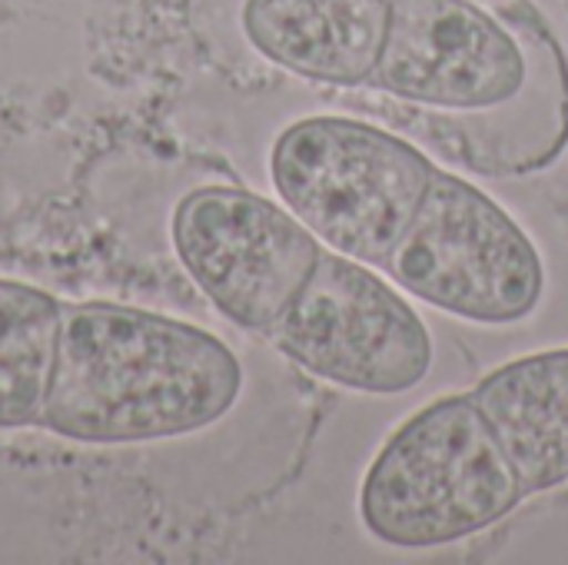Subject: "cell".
<instances>
[{
  "instance_id": "cell-1",
  "label": "cell",
  "mask_w": 568,
  "mask_h": 565,
  "mask_svg": "<svg viewBox=\"0 0 568 565\" xmlns=\"http://www.w3.org/2000/svg\"><path fill=\"white\" fill-rule=\"evenodd\" d=\"M369 87L446 127L479 170L536 173L566 143L559 50L476 0H393Z\"/></svg>"
},
{
  "instance_id": "cell-2",
  "label": "cell",
  "mask_w": 568,
  "mask_h": 565,
  "mask_svg": "<svg viewBox=\"0 0 568 565\" xmlns=\"http://www.w3.org/2000/svg\"><path fill=\"white\" fill-rule=\"evenodd\" d=\"M243 393L240 356L210 330L120 303H63L40 426L87 446L193 436Z\"/></svg>"
},
{
  "instance_id": "cell-3",
  "label": "cell",
  "mask_w": 568,
  "mask_h": 565,
  "mask_svg": "<svg viewBox=\"0 0 568 565\" xmlns=\"http://www.w3.org/2000/svg\"><path fill=\"white\" fill-rule=\"evenodd\" d=\"M523 500L473 393H453L419 406L379 446L359 483V523L379 546L426 553L493 529Z\"/></svg>"
},
{
  "instance_id": "cell-4",
  "label": "cell",
  "mask_w": 568,
  "mask_h": 565,
  "mask_svg": "<svg viewBox=\"0 0 568 565\" xmlns=\"http://www.w3.org/2000/svg\"><path fill=\"white\" fill-rule=\"evenodd\" d=\"M436 163L406 137L356 117L290 123L270 150L280 203L339 256L386 266L416 220Z\"/></svg>"
},
{
  "instance_id": "cell-5",
  "label": "cell",
  "mask_w": 568,
  "mask_h": 565,
  "mask_svg": "<svg viewBox=\"0 0 568 565\" xmlns=\"http://www.w3.org/2000/svg\"><path fill=\"white\" fill-rule=\"evenodd\" d=\"M383 273L409 300L469 326H516L536 316L549 286L529 230L469 176L439 167Z\"/></svg>"
},
{
  "instance_id": "cell-6",
  "label": "cell",
  "mask_w": 568,
  "mask_h": 565,
  "mask_svg": "<svg viewBox=\"0 0 568 565\" xmlns=\"http://www.w3.org/2000/svg\"><path fill=\"white\" fill-rule=\"evenodd\" d=\"M270 336L300 370L359 396H403L423 386L436 363L416 303L376 266L333 250H323Z\"/></svg>"
},
{
  "instance_id": "cell-7",
  "label": "cell",
  "mask_w": 568,
  "mask_h": 565,
  "mask_svg": "<svg viewBox=\"0 0 568 565\" xmlns=\"http://www.w3.org/2000/svg\"><path fill=\"white\" fill-rule=\"evenodd\" d=\"M170 236L196 290L250 333H273L323 256V243L283 203L223 183L190 190Z\"/></svg>"
},
{
  "instance_id": "cell-8",
  "label": "cell",
  "mask_w": 568,
  "mask_h": 565,
  "mask_svg": "<svg viewBox=\"0 0 568 565\" xmlns=\"http://www.w3.org/2000/svg\"><path fill=\"white\" fill-rule=\"evenodd\" d=\"M393 0H243L246 43L276 70L326 87H369Z\"/></svg>"
},
{
  "instance_id": "cell-9",
  "label": "cell",
  "mask_w": 568,
  "mask_h": 565,
  "mask_svg": "<svg viewBox=\"0 0 568 565\" xmlns=\"http://www.w3.org/2000/svg\"><path fill=\"white\" fill-rule=\"evenodd\" d=\"M526 500L568 483V346L516 356L473 390Z\"/></svg>"
},
{
  "instance_id": "cell-10",
  "label": "cell",
  "mask_w": 568,
  "mask_h": 565,
  "mask_svg": "<svg viewBox=\"0 0 568 565\" xmlns=\"http://www.w3.org/2000/svg\"><path fill=\"white\" fill-rule=\"evenodd\" d=\"M63 303L40 286L0 280V430L40 426Z\"/></svg>"
}]
</instances>
